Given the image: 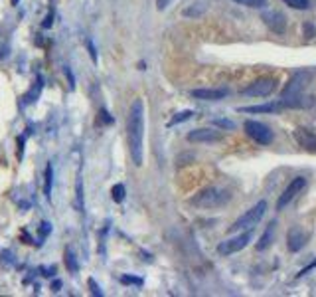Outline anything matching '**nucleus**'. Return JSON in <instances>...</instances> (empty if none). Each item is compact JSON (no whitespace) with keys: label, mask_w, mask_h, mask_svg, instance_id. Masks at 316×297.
I'll use <instances>...</instances> for the list:
<instances>
[{"label":"nucleus","mask_w":316,"mask_h":297,"mask_svg":"<svg viewBox=\"0 0 316 297\" xmlns=\"http://www.w3.org/2000/svg\"><path fill=\"white\" fill-rule=\"evenodd\" d=\"M126 141L128 153L136 166L144 161V105L140 99H134L126 117Z\"/></svg>","instance_id":"nucleus-1"},{"label":"nucleus","mask_w":316,"mask_h":297,"mask_svg":"<svg viewBox=\"0 0 316 297\" xmlns=\"http://www.w3.org/2000/svg\"><path fill=\"white\" fill-rule=\"evenodd\" d=\"M229 198H231V194L221 190V188H206L192 198V204L200 206V208H220L229 202Z\"/></svg>","instance_id":"nucleus-2"},{"label":"nucleus","mask_w":316,"mask_h":297,"mask_svg":"<svg viewBox=\"0 0 316 297\" xmlns=\"http://www.w3.org/2000/svg\"><path fill=\"white\" fill-rule=\"evenodd\" d=\"M265 212H267V202L261 200V202H257V204L253 206L251 210H247L245 214H241V216L231 224V230L233 232L253 230V228L259 224V220L265 216Z\"/></svg>","instance_id":"nucleus-3"},{"label":"nucleus","mask_w":316,"mask_h":297,"mask_svg":"<svg viewBox=\"0 0 316 297\" xmlns=\"http://www.w3.org/2000/svg\"><path fill=\"white\" fill-rule=\"evenodd\" d=\"M243 129H245V133H247V137H251L253 141H255L257 145H261V147L273 143V131H271L265 123H261V121L247 119L245 125H243Z\"/></svg>","instance_id":"nucleus-4"},{"label":"nucleus","mask_w":316,"mask_h":297,"mask_svg":"<svg viewBox=\"0 0 316 297\" xmlns=\"http://www.w3.org/2000/svg\"><path fill=\"white\" fill-rule=\"evenodd\" d=\"M275 87H277L275 77H261V79H255L251 85L243 87L241 95H245V97H267L275 91Z\"/></svg>","instance_id":"nucleus-5"},{"label":"nucleus","mask_w":316,"mask_h":297,"mask_svg":"<svg viewBox=\"0 0 316 297\" xmlns=\"http://www.w3.org/2000/svg\"><path fill=\"white\" fill-rule=\"evenodd\" d=\"M249 242H251V230H245V232H241L239 236H233V238H229V240L220 242L218 252H220L221 256H231V254L241 252Z\"/></svg>","instance_id":"nucleus-6"},{"label":"nucleus","mask_w":316,"mask_h":297,"mask_svg":"<svg viewBox=\"0 0 316 297\" xmlns=\"http://www.w3.org/2000/svg\"><path fill=\"white\" fill-rule=\"evenodd\" d=\"M304 186H306V178H304V176H294V178L288 182V186L283 190V194L279 196V200H277V210H284L294 198L304 190Z\"/></svg>","instance_id":"nucleus-7"},{"label":"nucleus","mask_w":316,"mask_h":297,"mask_svg":"<svg viewBox=\"0 0 316 297\" xmlns=\"http://www.w3.org/2000/svg\"><path fill=\"white\" fill-rule=\"evenodd\" d=\"M294 141L308 153H316V131L314 129H308V127H296L292 131Z\"/></svg>","instance_id":"nucleus-8"},{"label":"nucleus","mask_w":316,"mask_h":297,"mask_svg":"<svg viewBox=\"0 0 316 297\" xmlns=\"http://www.w3.org/2000/svg\"><path fill=\"white\" fill-rule=\"evenodd\" d=\"M221 135L218 129H194L188 133V141L190 143H216L221 141Z\"/></svg>","instance_id":"nucleus-9"},{"label":"nucleus","mask_w":316,"mask_h":297,"mask_svg":"<svg viewBox=\"0 0 316 297\" xmlns=\"http://www.w3.org/2000/svg\"><path fill=\"white\" fill-rule=\"evenodd\" d=\"M308 79V75L304 73V71H300V73H296L290 81H288V85L284 87V93H283V99H296L300 95V91H302V87H304V81Z\"/></svg>","instance_id":"nucleus-10"},{"label":"nucleus","mask_w":316,"mask_h":297,"mask_svg":"<svg viewBox=\"0 0 316 297\" xmlns=\"http://www.w3.org/2000/svg\"><path fill=\"white\" fill-rule=\"evenodd\" d=\"M227 89L218 87V89H208V87H200V89H192V97L202 99V101H220L227 97Z\"/></svg>","instance_id":"nucleus-11"},{"label":"nucleus","mask_w":316,"mask_h":297,"mask_svg":"<svg viewBox=\"0 0 316 297\" xmlns=\"http://www.w3.org/2000/svg\"><path fill=\"white\" fill-rule=\"evenodd\" d=\"M263 22L271 28V32L275 34H284V30H286V18L281 12H265Z\"/></svg>","instance_id":"nucleus-12"},{"label":"nucleus","mask_w":316,"mask_h":297,"mask_svg":"<svg viewBox=\"0 0 316 297\" xmlns=\"http://www.w3.org/2000/svg\"><path fill=\"white\" fill-rule=\"evenodd\" d=\"M306 242H308V238L300 228H292L286 234V246H288L290 252H300L306 246Z\"/></svg>","instance_id":"nucleus-13"},{"label":"nucleus","mask_w":316,"mask_h":297,"mask_svg":"<svg viewBox=\"0 0 316 297\" xmlns=\"http://www.w3.org/2000/svg\"><path fill=\"white\" fill-rule=\"evenodd\" d=\"M286 107L283 99L277 101V103H265V105H249V107H239L241 113H275V111H281Z\"/></svg>","instance_id":"nucleus-14"},{"label":"nucleus","mask_w":316,"mask_h":297,"mask_svg":"<svg viewBox=\"0 0 316 297\" xmlns=\"http://www.w3.org/2000/svg\"><path fill=\"white\" fill-rule=\"evenodd\" d=\"M275 228H277V222H269V226L265 228L263 232V236H261V240L257 242V252H263V250H267L271 244H273V238H275Z\"/></svg>","instance_id":"nucleus-15"},{"label":"nucleus","mask_w":316,"mask_h":297,"mask_svg":"<svg viewBox=\"0 0 316 297\" xmlns=\"http://www.w3.org/2000/svg\"><path fill=\"white\" fill-rule=\"evenodd\" d=\"M46 184H44V192H46V198L52 196V186H54V168L52 165L46 166Z\"/></svg>","instance_id":"nucleus-16"},{"label":"nucleus","mask_w":316,"mask_h":297,"mask_svg":"<svg viewBox=\"0 0 316 297\" xmlns=\"http://www.w3.org/2000/svg\"><path fill=\"white\" fill-rule=\"evenodd\" d=\"M75 208L79 212H83V182H81V178H77V182H75Z\"/></svg>","instance_id":"nucleus-17"},{"label":"nucleus","mask_w":316,"mask_h":297,"mask_svg":"<svg viewBox=\"0 0 316 297\" xmlns=\"http://www.w3.org/2000/svg\"><path fill=\"white\" fill-rule=\"evenodd\" d=\"M192 115H194V111H190V109H186V111H180V113H176V115H174V117L170 119L168 127H174V125H178V123H184V121H188Z\"/></svg>","instance_id":"nucleus-18"},{"label":"nucleus","mask_w":316,"mask_h":297,"mask_svg":"<svg viewBox=\"0 0 316 297\" xmlns=\"http://www.w3.org/2000/svg\"><path fill=\"white\" fill-rule=\"evenodd\" d=\"M283 4H286L288 8H294V10H308L310 8V0H283Z\"/></svg>","instance_id":"nucleus-19"},{"label":"nucleus","mask_w":316,"mask_h":297,"mask_svg":"<svg viewBox=\"0 0 316 297\" xmlns=\"http://www.w3.org/2000/svg\"><path fill=\"white\" fill-rule=\"evenodd\" d=\"M65 265H67V269L73 271V273L79 269V264H77V260H75L73 250H67V252H65Z\"/></svg>","instance_id":"nucleus-20"},{"label":"nucleus","mask_w":316,"mask_h":297,"mask_svg":"<svg viewBox=\"0 0 316 297\" xmlns=\"http://www.w3.org/2000/svg\"><path fill=\"white\" fill-rule=\"evenodd\" d=\"M125 194H126V190L123 184H115V186L111 188V196H113L115 202H123V200H125Z\"/></svg>","instance_id":"nucleus-21"},{"label":"nucleus","mask_w":316,"mask_h":297,"mask_svg":"<svg viewBox=\"0 0 316 297\" xmlns=\"http://www.w3.org/2000/svg\"><path fill=\"white\" fill-rule=\"evenodd\" d=\"M233 2L247 6V8H265L267 6V0H233Z\"/></svg>","instance_id":"nucleus-22"},{"label":"nucleus","mask_w":316,"mask_h":297,"mask_svg":"<svg viewBox=\"0 0 316 297\" xmlns=\"http://www.w3.org/2000/svg\"><path fill=\"white\" fill-rule=\"evenodd\" d=\"M212 123H214L216 127H221V129H235V123L229 121V119H220V117H216V119H212Z\"/></svg>","instance_id":"nucleus-23"},{"label":"nucleus","mask_w":316,"mask_h":297,"mask_svg":"<svg viewBox=\"0 0 316 297\" xmlns=\"http://www.w3.org/2000/svg\"><path fill=\"white\" fill-rule=\"evenodd\" d=\"M121 281L126 283V285H128V283H132V285H142V279H140V277H132V275H123Z\"/></svg>","instance_id":"nucleus-24"},{"label":"nucleus","mask_w":316,"mask_h":297,"mask_svg":"<svg viewBox=\"0 0 316 297\" xmlns=\"http://www.w3.org/2000/svg\"><path fill=\"white\" fill-rule=\"evenodd\" d=\"M85 46H87V52H89V58L93 60V62H97V50H95V44L87 38L85 40Z\"/></svg>","instance_id":"nucleus-25"},{"label":"nucleus","mask_w":316,"mask_h":297,"mask_svg":"<svg viewBox=\"0 0 316 297\" xmlns=\"http://www.w3.org/2000/svg\"><path fill=\"white\" fill-rule=\"evenodd\" d=\"M87 283H89V287H91V293H93L95 297H101V295H103V291H101V287H99V285L95 283V279H89Z\"/></svg>","instance_id":"nucleus-26"},{"label":"nucleus","mask_w":316,"mask_h":297,"mask_svg":"<svg viewBox=\"0 0 316 297\" xmlns=\"http://www.w3.org/2000/svg\"><path fill=\"white\" fill-rule=\"evenodd\" d=\"M52 24H54V12H50V14L46 16V20L42 22V26H44V28H52Z\"/></svg>","instance_id":"nucleus-27"},{"label":"nucleus","mask_w":316,"mask_h":297,"mask_svg":"<svg viewBox=\"0 0 316 297\" xmlns=\"http://www.w3.org/2000/svg\"><path fill=\"white\" fill-rule=\"evenodd\" d=\"M24 157V137H18V159L22 161Z\"/></svg>","instance_id":"nucleus-28"},{"label":"nucleus","mask_w":316,"mask_h":297,"mask_svg":"<svg viewBox=\"0 0 316 297\" xmlns=\"http://www.w3.org/2000/svg\"><path fill=\"white\" fill-rule=\"evenodd\" d=\"M101 119H103V123H113V119L109 117V113H107V109H101Z\"/></svg>","instance_id":"nucleus-29"},{"label":"nucleus","mask_w":316,"mask_h":297,"mask_svg":"<svg viewBox=\"0 0 316 297\" xmlns=\"http://www.w3.org/2000/svg\"><path fill=\"white\" fill-rule=\"evenodd\" d=\"M50 230H52V226H50L48 222H44V224H42V228H40V234H42V236H48V232Z\"/></svg>","instance_id":"nucleus-30"},{"label":"nucleus","mask_w":316,"mask_h":297,"mask_svg":"<svg viewBox=\"0 0 316 297\" xmlns=\"http://www.w3.org/2000/svg\"><path fill=\"white\" fill-rule=\"evenodd\" d=\"M312 267H316V262H312V264L308 265V267H304V269H300V273H298V277H302V275H306V273H308V271H310Z\"/></svg>","instance_id":"nucleus-31"},{"label":"nucleus","mask_w":316,"mask_h":297,"mask_svg":"<svg viewBox=\"0 0 316 297\" xmlns=\"http://www.w3.org/2000/svg\"><path fill=\"white\" fill-rule=\"evenodd\" d=\"M168 2H170V0H156V8L158 10H164V8L168 6Z\"/></svg>","instance_id":"nucleus-32"},{"label":"nucleus","mask_w":316,"mask_h":297,"mask_svg":"<svg viewBox=\"0 0 316 297\" xmlns=\"http://www.w3.org/2000/svg\"><path fill=\"white\" fill-rule=\"evenodd\" d=\"M60 287H62V281H60V279H56V281H54V291H58Z\"/></svg>","instance_id":"nucleus-33"},{"label":"nucleus","mask_w":316,"mask_h":297,"mask_svg":"<svg viewBox=\"0 0 316 297\" xmlns=\"http://www.w3.org/2000/svg\"><path fill=\"white\" fill-rule=\"evenodd\" d=\"M10 2H12V6H16V4H18V0H10Z\"/></svg>","instance_id":"nucleus-34"}]
</instances>
